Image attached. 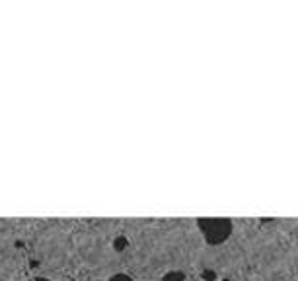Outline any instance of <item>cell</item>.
Returning a JSON list of instances; mask_svg holds the SVG:
<instances>
[{"instance_id":"obj_1","label":"cell","mask_w":298,"mask_h":281,"mask_svg":"<svg viewBox=\"0 0 298 281\" xmlns=\"http://www.w3.org/2000/svg\"><path fill=\"white\" fill-rule=\"evenodd\" d=\"M199 230L203 232V238L211 246H218L226 242L232 234V221L230 219H199L197 221Z\"/></svg>"},{"instance_id":"obj_2","label":"cell","mask_w":298,"mask_h":281,"mask_svg":"<svg viewBox=\"0 0 298 281\" xmlns=\"http://www.w3.org/2000/svg\"><path fill=\"white\" fill-rule=\"evenodd\" d=\"M185 279H187L185 273L180 271V269H172V271H168V273L162 277V281H185Z\"/></svg>"},{"instance_id":"obj_3","label":"cell","mask_w":298,"mask_h":281,"mask_svg":"<svg viewBox=\"0 0 298 281\" xmlns=\"http://www.w3.org/2000/svg\"><path fill=\"white\" fill-rule=\"evenodd\" d=\"M109 281H132L129 275H123V273H117V275H113Z\"/></svg>"},{"instance_id":"obj_4","label":"cell","mask_w":298,"mask_h":281,"mask_svg":"<svg viewBox=\"0 0 298 281\" xmlns=\"http://www.w3.org/2000/svg\"><path fill=\"white\" fill-rule=\"evenodd\" d=\"M125 244H127V240H125V238H117V240H115V250H117V252H121V250L125 248Z\"/></svg>"},{"instance_id":"obj_5","label":"cell","mask_w":298,"mask_h":281,"mask_svg":"<svg viewBox=\"0 0 298 281\" xmlns=\"http://www.w3.org/2000/svg\"><path fill=\"white\" fill-rule=\"evenodd\" d=\"M203 275H205V277H207V279H215V277H216V275H215V273H213V271H205V273H203Z\"/></svg>"},{"instance_id":"obj_6","label":"cell","mask_w":298,"mask_h":281,"mask_svg":"<svg viewBox=\"0 0 298 281\" xmlns=\"http://www.w3.org/2000/svg\"><path fill=\"white\" fill-rule=\"evenodd\" d=\"M222 281H230V279H222Z\"/></svg>"}]
</instances>
